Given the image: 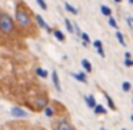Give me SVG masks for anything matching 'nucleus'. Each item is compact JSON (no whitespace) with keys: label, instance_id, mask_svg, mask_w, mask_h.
<instances>
[{"label":"nucleus","instance_id":"1","mask_svg":"<svg viewBox=\"0 0 133 130\" xmlns=\"http://www.w3.org/2000/svg\"><path fill=\"white\" fill-rule=\"evenodd\" d=\"M15 23L22 37H36L37 36L39 27L35 22V13L30 10L27 3L23 0L15 2Z\"/></svg>","mask_w":133,"mask_h":130},{"label":"nucleus","instance_id":"2","mask_svg":"<svg viewBox=\"0 0 133 130\" xmlns=\"http://www.w3.org/2000/svg\"><path fill=\"white\" fill-rule=\"evenodd\" d=\"M17 35L19 32L16 29L15 19L7 12L0 10V36H3V37H15Z\"/></svg>","mask_w":133,"mask_h":130},{"label":"nucleus","instance_id":"3","mask_svg":"<svg viewBox=\"0 0 133 130\" xmlns=\"http://www.w3.org/2000/svg\"><path fill=\"white\" fill-rule=\"evenodd\" d=\"M52 129L53 130H76V127L72 124L69 116H62V117H57L55 121H52Z\"/></svg>","mask_w":133,"mask_h":130},{"label":"nucleus","instance_id":"4","mask_svg":"<svg viewBox=\"0 0 133 130\" xmlns=\"http://www.w3.org/2000/svg\"><path fill=\"white\" fill-rule=\"evenodd\" d=\"M10 114L13 117H19V119H23V117H27V112L23 110V107H19V106H15L10 109Z\"/></svg>","mask_w":133,"mask_h":130},{"label":"nucleus","instance_id":"5","mask_svg":"<svg viewBox=\"0 0 133 130\" xmlns=\"http://www.w3.org/2000/svg\"><path fill=\"white\" fill-rule=\"evenodd\" d=\"M70 76H72L73 79H76L77 81H80V83H87V76H86V72H79V73H70Z\"/></svg>","mask_w":133,"mask_h":130},{"label":"nucleus","instance_id":"6","mask_svg":"<svg viewBox=\"0 0 133 130\" xmlns=\"http://www.w3.org/2000/svg\"><path fill=\"white\" fill-rule=\"evenodd\" d=\"M52 80H53V84H55V87H56V90L57 92H62V84H60V79H59V74H57V72H52Z\"/></svg>","mask_w":133,"mask_h":130},{"label":"nucleus","instance_id":"7","mask_svg":"<svg viewBox=\"0 0 133 130\" xmlns=\"http://www.w3.org/2000/svg\"><path fill=\"white\" fill-rule=\"evenodd\" d=\"M93 112H95L96 116H104V114H107V110H106V107H104L103 104H96V106L93 107Z\"/></svg>","mask_w":133,"mask_h":130},{"label":"nucleus","instance_id":"8","mask_svg":"<svg viewBox=\"0 0 133 130\" xmlns=\"http://www.w3.org/2000/svg\"><path fill=\"white\" fill-rule=\"evenodd\" d=\"M84 101H86V106L89 107V109H92L93 110V107L96 106V99H95V96H92V94H87V96H84Z\"/></svg>","mask_w":133,"mask_h":130},{"label":"nucleus","instance_id":"9","mask_svg":"<svg viewBox=\"0 0 133 130\" xmlns=\"http://www.w3.org/2000/svg\"><path fill=\"white\" fill-rule=\"evenodd\" d=\"M35 22H36V24H37V27H40V29H46L47 23L44 22V19L40 15H37V13H35Z\"/></svg>","mask_w":133,"mask_h":130},{"label":"nucleus","instance_id":"10","mask_svg":"<svg viewBox=\"0 0 133 130\" xmlns=\"http://www.w3.org/2000/svg\"><path fill=\"white\" fill-rule=\"evenodd\" d=\"M35 74L39 76L40 79H47V77H49V72L44 70L43 67H36V69H35Z\"/></svg>","mask_w":133,"mask_h":130},{"label":"nucleus","instance_id":"11","mask_svg":"<svg viewBox=\"0 0 133 130\" xmlns=\"http://www.w3.org/2000/svg\"><path fill=\"white\" fill-rule=\"evenodd\" d=\"M79 39H80L82 44H83L84 47H89V44L92 43V40H90V37L87 36V33H84V32H82V33H80V36H79Z\"/></svg>","mask_w":133,"mask_h":130},{"label":"nucleus","instance_id":"12","mask_svg":"<svg viewBox=\"0 0 133 130\" xmlns=\"http://www.w3.org/2000/svg\"><path fill=\"white\" fill-rule=\"evenodd\" d=\"M80 64H82V67L84 69V72H86V73H92L93 67H92V63H90L87 59H82V60H80Z\"/></svg>","mask_w":133,"mask_h":130},{"label":"nucleus","instance_id":"13","mask_svg":"<svg viewBox=\"0 0 133 130\" xmlns=\"http://www.w3.org/2000/svg\"><path fill=\"white\" fill-rule=\"evenodd\" d=\"M102 93H103V96L106 97V101H107V106H109V109H110V110H116V109H117V107H116V104H115V101H113V99L110 97V96L107 94L104 90H102Z\"/></svg>","mask_w":133,"mask_h":130},{"label":"nucleus","instance_id":"14","mask_svg":"<svg viewBox=\"0 0 133 130\" xmlns=\"http://www.w3.org/2000/svg\"><path fill=\"white\" fill-rule=\"evenodd\" d=\"M53 36H55L59 42H64V40H66V35H64L62 30H59V29H53Z\"/></svg>","mask_w":133,"mask_h":130},{"label":"nucleus","instance_id":"15","mask_svg":"<svg viewBox=\"0 0 133 130\" xmlns=\"http://www.w3.org/2000/svg\"><path fill=\"white\" fill-rule=\"evenodd\" d=\"M100 13L103 16H106V17H110V16H112V9H110L109 6H106V4H102L100 6Z\"/></svg>","mask_w":133,"mask_h":130},{"label":"nucleus","instance_id":"16","mask_svg":"<svg viewBox=\"0 0 133 130\" xmlns=\"http://www.w3.org/2000/svg\"><path fill=\"white\" fill-rule=\"evenodd\" d=\"M43 112H44V116H46V117L52 119L53 116H55V109H53V106H49V104L43 109Z\"/></svg>","mask_w":133,"mask_h":130},{"label":"nucleus","instance_id":"17","mask_svg":"<svg viewBox=\"0 0 133 130\" xmlns=\"http://www.w3.org/2000/svg\"><path fill=\"white\" fill-rule=\"evenodd\" d=\"M64 7H66V10H67V12H69V13H72L73 16H76V15H77V13H79V10L76 9L75 6H72V4H70V3H67V2H66V3H64Z\"/></svg>","mask_w":133,"mask_h":130},{"label":"nucleus","instance_id":"18","mask_svg":"<svg viewBox=\"0 0 133 130\" xmlns=\"http://www.w3.org/2000/svg\"><path fill=\"white\" fill-rule=\"evenodd\" d=\"M115 36H116V39H117V42L120 43V46H126V40H124L123 35H122L119 30H116V32H115Z\"/></svg>","mask_w":133,"mask_h":130},{"label":"nucleus","instance_id":"19","mask_svg":"<svg viewBox=\"0 0 133 130\" xmlns=\"http://www.w3.org/2000/svg\"><path fill=\"white\" fill-rule=\"evenodd\" d=\"M107 22H109V26L110 27H113L115 30H119V24H117V22H116V19L113 17V16H110V17L107 19Z\"/></svg>","mask_w":133,"mask_h":130},{"label":"nucleus","instance_id":"20","mask_svg":"<svg viewBox=\"0 0 133 130\" xmlns=\"http://www.w3.org/2000/svg\"><path fill=\"white\" fill-rule=\"evenodd\" d=\"M64 26L69 30V33H75V29H73V23L69 20V19H64Z\"/></svg>","mask_w":133,"mask_h":130},{"label":"nucleus","instance_id":"21","mask_svg":"<svg viewBox=\"0 0 133 130\" xmlns=\"http://www.w3.org/2000/svg\"><path fill=\"white\" fill-rule=\"evenodd\" d=\"M122 90H123V92H130V90H132L130 81H123V83H122Z\"/></svg>","mask_w":133,"mask_h":130},{"label":"nucleus","instance_id":"22","mask_svg":"<svg viewBox=\"0 0 133 130\" xmlns=\"http://www.w3.org/2000/svg\"><path fill=\"white\" fill-rule=\"evenodd\" d=\"M36 3H37V6L40 7L42 10H47V3H46V0H36Z\"/></svg>","mask_w":133,"mask_h":130},{"label":"nucleus","instance_id":"23","mask_svg":"<svg viewBox=\"0 0 133 130\" xmlns=\"http://www.w3.org/2000/svg\"><path fill=\"white\" fill-rule=\"evenodd\" d=\"M92 44L95 46V49H102L103 47V42L102 40H95V42H92Z\"/></svg>","mask_w":133,"mask_h":130},{"label":"nucleus","instance_id":"24","mask_svg":"<svg viewBox=\"0 0 133 130\" xmlns=\"http://www.w3.org/2000/svg\"><path fill=\"white\" fill-rule=\"evenodd\" d=\"M124 66L126 67H133V59H124Z\"/></svg>","mask_w":133,"mask_h":130},{"label":"nucleus","instance_id":"25","mask_svg":"<svg viewBox=\"0 0 133 130\" xmlns=\"http://www.w3.org/2000/svg\"><path fill=\"white\" fill-rule=\"evenodd\" d=\"M73 29H75V33H76V35H77V36H80V33H82V30H80V27H79L77 26V24H73Z\"/></svg>","mask_w":133,"mask_h":130},{"label":"nucleus","instance_id":"26","mask_svg":"<svg viewBox=\"0 0 133 130\" xmlns=\"http://www.w3.org/2000/svg\"><path fill=\"white\" fill-rule=\"evenodd\" d=\"M97 50V54L100 56V57H104V50H103V47H102V49H96Z\"/></svg>","mask_w":133,"mask_h":130},{"label":"nucleus","instance_id":"27","mask_svg":"<svg viewBox=\"0 0 133 130\" xmlns=\"http://www.w3.org/2000/svg\"><path fill=\"white\" fill-rule=\"evenodd\" d=\"M44 30H46V32L49 33V35H52V33H53V29H52V27L49 26V24H47V26H46V29H44Z\"/></svg>","mask_w":133,"mask_h":130},{"label":"nucleus","instance_id":"28","mask_svg":"<svg viewBox=\"0 0 133 130\" xmlns=\"http://www.w3.org/2000/svg\"><path fill=\"white\" fill-rule=\"evenodd\" d=\"M124 59H132V53L126 52V53H124Z\"/></svg>","mask_w":133,"mask_h":130},{"label":"nucleus","instance_id":"29","mask_svg":"<svg viewBox=\"0 0 133 130\" xmlns=\"http://www.w3.org/2000/svg\"><path fill=\"white\" fill-rule=\"evenodd\" d=\"M113 2H115V3H116V4H120V3H122V2H123V0H113Z\"/></svg>","mask_w":133,"mask_h":130},{"label":"nucleus","instance_id":"30","mask_svg":"<svg viewBox=\"0 0 133 130\" xmlns=\"http://www.w3.org/2000/svg\"><path fill=\"white\" fill-rule=\"evenodd\" d=\"M129 3H130V4H132V6H133V0H129Z\"/></svg>","mask_w":133,"mask_h":130},{"label":"nucleus","instance_id":"31","mask_svg":"<svg viewBox=\"0 0 133 130\" xmlns=\"http://www.w3.org/2000/svg\"><path fill=\"white\" fill-rule=\"evenodd\" d=\"M130 119H132V121H133V113H132V116H130Z\"/></svg>","mask_w":133,"mask_h":130},{"label":"nucleus","instance_id":"32","mask_svg":"<svg viewBox=\"0 0 133 130\" xmlns=\"http://www.w3.org/2000/svg\"><path fill=\"white\" fill-rule=\"evenodd\" d=\"M100 130H107V129H104V127H100Z\"/></svg>","mask_w":133,"mask_h":130},{"label":"nucleus","instance_id":"33","mask_svg":"<svg viewBox=\"0 0 133 130\" xmlns=\"http://www.w3.org/2000/svg\"><path fill=\"white\" fill-rule=\"evenodd\" d=\"M132 94H133V92H132ZM132 104H133V97H132Z\"/></svg>","mask_w":133,"mask_h":130},{"label":"nucleus","instance_id":"34","mask_svg":"<svg viewBox=\"0 0 133 130\" xmlns=\"http://www.w3.org/2000/svg\"><path fill=\"white\" fill-rule=\"evenodd\" d=\"M37 130H44V129H37Z\"/></svg>","mask_w":133,"mask_h":130},{"label":"nucleus","instance_id":"35","mask_svg":"<svg viewBox=\"0 0 133 130\" xmlns=\"http://www.w3.org/2000/svg\"><path fill=\"white\" fill-rule=\"evenodd\" d=\"M132 22H133V17H132Z\"/></svg>","mask_w":133,"mask_h":130}]
</instances>
